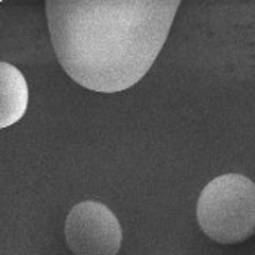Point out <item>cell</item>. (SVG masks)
<instances>
[{
	"instance_id": "1",
	"label": "cell",
	"mask_w": 255,
	"mask_h": 255,
	"mask_svg": "<svg viewBox=\"0 0 255 255\" xmlns=\"http://www.w3.org/2000/svg\"><path fill=\"white\" fill-rule=\"evenodd\" d=\"M182 0H46L61 67L87 90L117 94L149 72Z\"/></svg>"
},
{
	"instance_id": "2",
	"label": "cell",
	"mask_w": 255,
	"mask_h": 255,
	"mask_svg": "<svg viewBox=\"0 0 255 255\" xmlns=\"http://www.w3.org/2000/svg\"><path fill=\"white\" fill-rule=\"evenodd\" d=\"M196 219L210 239L236 246L255 234V183L241 173L219 175L206 185L196 205Z\"/></svg>"
},
{
	"instance_id": "3",
	"label": "cell",
	"mask_w": 255,
	"mask_h": 255,
	"mask_svg": "<svg viewBox=\"0 0 255 255\" xmlns=\"http://www.w3.org/2000/svg\"><path fill=\"white\" fill-rule=\"evenodd\" d=\"M57 59L46 11L36 7L2 8V61L43 66Z\"/></svg>"
},
{
	"instance_id": "4",
	"label": "cell",
	"mask_w": 255,
	"mask_h": 255,
	"mask_svg": "<svg viewBox=\"0 0 255 255\" xmlns=\"http://www.w3.org/2000/svg\"><path fill=\"white\" fill-rule=\"evenodd\" d=\"M64 234L69 251L77 255H115L123 242V229L115 213L100 201L77 203L67 214Z\"/></svg>"
},
{
	"instance_id": "5",
	"label": "cell",
	"mask_w": 255,
	"mask_h": 255,
	"mask_svg": "<svg viewBox=\"0 0 255 255\" xmlns=\"http://www.w3.org/2000/svg\"><path fill=\"white\" fill-rule=\"evenodd\" d=\"M30 90L25 75L15 64L2 61L0 64V128L5 129L26 113Z\"/></svg>"
},
{
	"instance_id": "6",
	"label": "cell",
	"mask_w": 255,
	"mask_h": 255,
	"mask_svg": "<svg viewBox=\"0 0 255 255\" xmlns=\"http://www.w3.org/2000/svg\"><path fill=\"white\" fill-rule=\"evenodd\" d=\"M2 2H5V0H2Z\"/></svg>"
}]
</instances>
